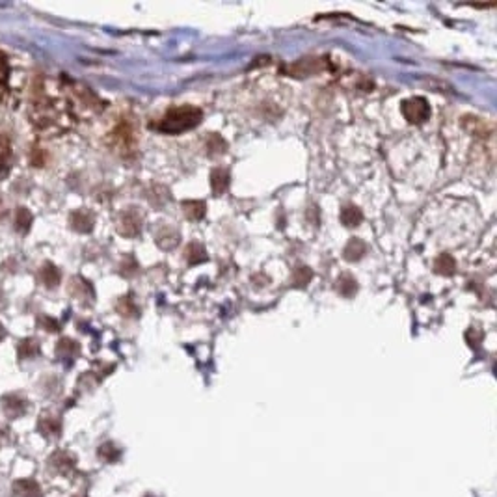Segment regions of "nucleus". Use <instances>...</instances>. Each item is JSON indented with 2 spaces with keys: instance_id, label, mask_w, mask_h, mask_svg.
Here are the masks:
<instances>
[{
  "instance_id": "obj_1",
  "label": "nucleus",
  "mask_w": 497,
  "mask_h": 497,
  "mask_svg": "<svg viewBox=\"0 0 497 497\" xmlns=\"http://www.w3.org/2000/svg\"><path fill=\"white\" fill-rule=\"evenodd\" d=\"M202 110L196 106H178L166 112L163 121L157 125V129L164 131V133H182L188 129H194L200 121H202Z\"/></svg>"
},
{
  "instance_id": "obj_2",
  "label": "nucleus",
  "mask_w": 497,
  "mask_h": 497,
  "mask_svg": "<svg viewBox=\"0 0 497 497\" xmlns=\"http://www.w3.org/2000/svg\"><path fill=\"white\" fill-rule=\"evenodd\" d=\"M403 114L410 124H421L430 116V106H428L427 99L423 97L406 99L403 103Z\"/></svg>"
},
{
  "instance_id": "obj_3",
  "label": "nucleus",
  "mask_w": 497,
  "mask_h": 497,
  "mask_svg": "<svg viewBox=\"0 0 497 497\" xmlns=\"http://www.w3.org/2000/svg\"><path fill=\"white\" fill-rule=\"evenodd\" d=\"M142 229V218L136 214L134 211L125 212L124 217L119 218L118 231L125 236H136Z\"/></svg>"
},
{
  "instance_id": "obj_4",
  "label": "nucleus",
  "mask_w": 497,
  "mask_h": 497,
  "mask_svg": "<svg viewBox=\"0 0 497 497\" xmlns=\"http://www.w3.org/2000/svg\"><path fill=\"white\" fill-rule=\"evenodd\" d=\"M13 497H41V486L34 479H19L11 486Z\"/></svg>"
},
{
  "instance_id": "obj_5",
  "label": "nucleus",
  "mask_w": 497,
  "mask_h": 497,
  "mask_svg": "<svg viewBox=\"0 0 497 497\" xmlns=\"http://www.w3.org/2000/svg\"><path fill=\"white\" fill-rule=\"evenodd\" d=\"M11 163H13L11 142L6 134H0V179H4L10 173Z\"/></svg>"
},
{
  "instance_id": "obj_6",
  "label": "nucleus",
  "mask_w": 497,
  "mask_h": 497,
  "mask_svg": "<svg viewBox=\"0 0 497 497\" xmlns=\"http://www.w3.org/2000/svg\"><path fill=\"white\" fill-rule=\"evenodd\" d=\"M2 408H4L8 417H19V415H23L26 412V403L21 397L10 395V397L2 399Z\"/></svg>"
},
{
  "instance_id": "obj_7",
  "label": "nucleus",
  "mask_w": 497,
  "mask_h": 497,
  "mask_svg": "<svg viewBox=\"0 0 497 497\" xmlns=\"http://www.w3.org/2000/svg\"><path fill=\"white\" fill-rule=\"evenodd\" d=\"M71 226H73L77 231L88 233L92 231V227H94V218L86 211H77L71 214Z\"/></svg>"
},
{
  "instance_id": "obj_8",
  "label": "nucleus",
  "mask_w": 497,
  "mask_h": 497,
  "mask_svg": "<svg viewBox=\"0 0 497 497\" xmlns=\"http://www.w3.org/2000/svg\"><path fill=\"white\" fill-rule=\"evenodd\" d=\"M211 185L214 194H224L229 187V172L224 170V168H217L214 172L211 173Z\"/></svg>"
},
{
  "instance_id": "obj_9",
  "label": "nucleus",
  "mask_w": 497,
  "mask_h": 497,
  "mask_svg": "<svg viewBox=\"0 0 497 497\" xmlns=\"http://www.w3.org/2000/svg\"><path fill=\"white\" fill-rule=\"evenodd\" d=\"M320 70V62L317 58H304L300 60L298 64H295L290 67V73L296 75V77H305V75L315 73Z\"/></svg>"
},
{
  "instance_id": "obj_10",
  "label": "nucleus",
  "mask_w": 497,
  "mask_h": 497,
  "mask_svg": "<svg viewBox=\"0 0 497 497\" xmlns=\"http://www.w3.org/2000/svg\"><path fill=\"white\" fill-rule=\"evenodd\" d=\"M365 250H367V246L364 244V241L352 239V241H349V244L345 246V253H343V257H345L346 261H359V259L364 257Z\"/></svg>"
},
{
  "instance_id": "obj_11",
  "label": "nucleus",
  "mask_w": 497,
  "mask_h": 497,
  "mask_svg": "<svg viewBox=\"0 0 497 497\" xmlns=\"http://www.w3.org/2000/svg\"><path fill=\"white\" fill-rule=\"evenodd\" d=\"M364 220V214L356 205H345L343 211H341V222L349 227L359 226V222Z\"/></svg>"
},
{
  "instance_id": "obj_12",
  "label": "nucleus",
  "mask_w": 497,
  "mask_h": 497,
  "mask_svg": "<svg viewBox=\"0 0 497 497\" xmlns=\"http://www.w3.org/2000/svg\"><path fill=\"white\" fill-rule=\"evenodd\" d=\"M182 212L190 220H202L205 217V203L203 202H185L182 203Z\"/></svg>"
},
{
  "instance_id": "obj_13",
  "label": "nucleus",
  "mask_w": 497,
  "mask_h": 497,
  "mask_svg": "<svg viewBox=\"0 0 497 497\" xmlns=\"http://www.w3.org/2000/svg\"><path fill=\"white\" fill-rule=\"evenodd\" d=\"M454 266H457V263H454V259L449 256V253H442V256L436 259V263H434V268H436V272L442 274V276H451L454 272Z\"/></svg>"
},
{
  "instance_id": "obj_14",
  "label": "nucleus",
  "mask_w": 497,
  "mask_h": 497,
  "mask_svg": "<svg viewBox=\"0 0 497 497\" xmlns=\"http://www.w3.org/2000/svg\"><path fill=\"white\" fill-rule=\"evenodd\" d=\"M50 466L60 473H67L73 468V458L65 453H56L50 457Z\"/></svg>"
},
{
  "instance_id": "obj_15",
  "label": "nucleus",
  "mask_w": 497,
  "mask_h": 497,
  "mask_svg": "<svg viewBox=\"0 0 497 497\" xmlns=\"http://www.w3.org/2000/svg\"><path fill=\"white\" fill-rule=\"evenodd\" d=\"M157 242L158 246L164 248V250H172V248H175L179 244V235L175 231H172V229H164V231H160L157 235Z\"/></svg>"
},
{
  "instance_id": "obj_16",
  "label": "nucleus",
  "mask_w": 497,
  "mask_h": 497,
  "mask_svg": "<svg viewBox=\"0 0 497 497\" xmlns=\"http://www.w3.org/2000/svg\"><path fill=\"white\" fill-rule=\"evenodd\" d=\"M40 276H41V281H43V285H47V287L58 285L60 272L56 266L49 265V263H47V265H43V268H41V272H40Z\"/></svg>"
},
{
  "instance_id": "obj_17",
  "label": "nucleus",
  "mask_w": 497,
  "mask_h": 497,
  "mask_svg": "<svg viewBox=\"0 0 497 497\" xmlns=\"http://www.w3.org/2000/svg\"><path fill=\"white\" fill-rule=\"evenodd\" d=\"M40 430L45 436H58L60 430H62V425H60L58 419H50L43 415L40 419Z\"/></svg>"
},
{
  "instance_id": "obj_18",
  "label": "nucleus",
  "mask_w": 497,
  "mask_h": 497,
  "mask_svg": "<svg viewBox=\"0 0 497 497\" xmlns=\"http://www.w3.org/2000/svg\"><path fill=\"white\" fill-rule=\"evenodd\" d=\"M30 226H32V214H30L28 209L21 207L19 211H17V217H15V227H17L21 233H26L30 229Z\"/></svg>"
},
{
  "instance_id": "obj_19",
  "label": "nucleus",
  "mask_w": 497,
  "mask_h": 497,
  "mask_svg": "<svg viewBox=\"0 0 497 497\" xmlns=\"http://www.w3.org/2000/svg\"><path fill=\"white\" fill-rule=\"evenodd\" d=\"M207 149L211 155H222L227 149V143L220 134H211L207 138Z\"/></svg>"
},
{
  "instance_id": "obj_20",
  "label": "nucleus",
  "mask_w": 497,
  "mask_h": 497,
  "mask_svg": "<svg viewBox=\"0 0 497 497\" xmlns=\"http://www.w3.org/2000/svg\"><path fill=\"white\" fill-rule=\"evenodd\" d=\"M205 259H207V256H205L203 246H200V244H190V246L187 248V261L190 263V265H196V263L205 261Z\"/></svg>"
},
{
  "instance_id": "obj_21",
  "label": "nucleus",
  "mask_w": 497,
  "mask_h": 497,
  "mask_svg": "<svg viewBox=\"0 0 497 497\" xmlns=\"http://www.w3.org/2000/svg\"><path fill=\"white\" fill-rule=\"evenodd\" d=\"M356 289H358V285H356V281H354V278H350V276H343L339 280V290H341V295H345V296H352L356 293Z\"/></svg>"
},
{
  "instance_id": "obj_22",
  "label": "nucleus",
  "mask_w": 497,
  "mask_h": 497,
  "mask_svg": "<svg viewBox=\"0 0 497 497\" xmlns=\"http://www.w3.org/2000/svg\"><path fill=\"white\" fill-rule=\"evenodd\" d=\"M311 280V271L307 268V266H298L295 271V283L298 287H304L307 285Z\"/></svg>"
},
{
  "instance_id": "obj_23",
  "label": "nucleus",
  "mask_w": 497,
  "mask_h": 497,
  "mask_svg": "<svg viewBox=\"0 0 497 497\" xmlns=\"http://www.w3.org/2000/svg\"><path fill=\"white\" fill-rule=\"evenodd\" d=\"M25 349H26V352H23V354H19L21 358H30V356H36V354H38V345H36V341H34V339L23 341V343H21V346H19V350H25Z\"/></svg>"
},
{
  "instance_id": "obj_24",
  "label": "nucleus",
  "mask_w": 497,
  "mask_h": 497,
  "mask_svg": "<svg viewBox=\"0 0 497 497\" xmlns=\"http://www.w3.org/2000/svg\"><path fill=\"white\" fill-rule=\"evenodd\" d=\"M8 75H10V65H8L6 56L0 53V84L8 82Z\"/></svg>"
},
{
  "instance_id": "obj_25",
  "label": "nucleus",
  "mask_w": 497,
  "mask_h": 497,
  "mask_svg": "<svg viewBox=\"0 0 497 497\" xmlns=\"http://www.w3.org/2000/svg\"><path fill=\"white\" fill-rule=\"evenodd\" d=\"M4 337V330H2V324H0V339Z\"/></svg>"
}]
</instances>
